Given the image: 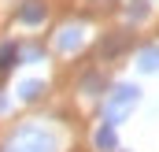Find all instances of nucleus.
Returning a JSON list of instances; mask_svg holds the SVG:
<instances>
[{"label": "nucleus", "instance_id": "1", "mask_svg": "<svg viewBox=\"0 0 159 152\" xmlns=\"http://www.w3.org/2000/svg\"><path fill=\"white\" fill-rule=\"evenodd\" d=\"M56 134L48 130V126H41V122H26V126H19L11 137H7V149L4 152H56Z\"/></svg>", "mask_w": 159, "mask_h": 152}, {"label": "nucleus", "instance_id": "2", "mask_svg": "<svg viewBox=\"0 0 159 152\" xmlns=\"http://www.w3.org/2000/svg\"><path fill=\"white\" fill-rule=\"evenodd\" d=\"M137 97H141V93H137L133 85H119V89L111 93V100H107V112H104V119H107L111 126H115V122H122V119L129 115V108L137 104Z\"/></svg>", "mask_w": 159, "mask_h": 152}, {"label": "nucleus", "instance_id": "3", "mask_svg": "<svg viewBox=\"0 0 159 152\" xmlns=\"http://www.w3.org/2000/svg\"><path fill=\"white\" fill-rule=\"evenodd\" d=\"M96 149L100 152H115L119 149V137H115V126H111V122H104V126L96 130Z\"/></svg>", "mask_w": 159, "mask_h": 152}, {"label": "nucleus", "instance_id": "4", "mask_svg": "<svg viewBox=\"0 0 159 152\" xmlns=\"http://www.w3.org/2000/svg\"><path fill=\"white\" fill-rule=\"evenodd\" d=\"M44 19V7H41L37 0H30L26 7H22V22H41Z\"/></svg>", "mask_w": 159, "mask_h": 152}, {"label": "nucleus", "instance_id": "5", "mask_svg": "<svg viewBox=\"0 0 159 152\" xmlns=\"http://www.w3.org/2000/svg\"><path fill=\"white\" fill-rule=\"evenodd\" d=\"M41 89H44L41 82H22V85H19V97H22V100H37Z\"/></svg>", "mask_w": 159, "mask_h": 152}, {"label": "nucleus", "instance_id": "6", "mask_svg": "<svg viewBox=\"0 0 159 152\" xmlns=\"http://www.w3.org/2000/svg\"><path fill=\"white\" fill-rule=\"evenodd\" d=\"M137 67H141V71H159V48H148V52L141 56Z\"/></svg>", "mask_w": 159, "mask_h": 152}, {"label": "nucleus", "instance_id": "7", "mask_svg": "<svg viewBox=\"0 0 159 152\" xmlns=\"http://www.w3.org/2000/svg\"><path fill=\"white\" fill-rule=\"evenodd\" d=\"M15 59H19V48H15V45H4V48H0V71H7Z\"/></svg>", "mask_w": 159, "mask_h": 152}, {"label": "nucleus", "instance_id": "8", "mask_svg": "<svg viewBox=\"0 0 159 152\" xmlns=\"http://www.w3.org/2000/svg\"><path fill=\"white\" fill-rule=\"evenodd\" d=\"M78 41H81V30H74V26H70V30H63V37H59V48H74Z\"/></svg>", "mask_w": 159, "mask_h": 152}]
</instances>
